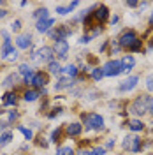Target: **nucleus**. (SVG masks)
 Returning a JSON list of instances; mask_svg holds the SVG:
<instances>
[{"mask_svg":"<svg viewBox=\"0 0 153 155\" xmlns=\"http://www.w3.org/2000/svg\"><path fill=\"white\" fill-rule=\"evenodd\" d=\"M55 57V51L53 48H49V46H42V48H39L37 51H34L32 53V60H35V62H51Z\"/></svg>","mask_w":153,"mask_h":155,"instance_id":"423d86ee","label":"nucleus"},{"mask_svg":"<svg viewBox=\"0 0 153 155\" xmlns=\"http://www.w3.org/2000/svg\"><path fill=\"white\" fill-rule=\"evenodd\" d=\"M35 143H37L39 146H42V148H48V141H46V137H42V136H39L37 137V141H35Z\"/></svg>","mask_w":153,"mask_h":155,"instance_id":"a19ab883","label":"nucleus"},{"mask_svg":"<svg viewBox=\"0 0 153 155\" xmlns=\"http://www.w3.org/2000/svg\"><path fill=\"white\" fill-rule=\"evenodd\" d=\"M53 25H55V18H46V19H41V21H37L35 28H37V32H41V34H48Z\"/></svg>","mask_w":153,"mask_h":155,"instance_id":"ddd939ff","label":"nucleus"},{"mask_svg":"<svg viewBox=\"0 0 153 155\" xmlns=\"http://www.w3.org/2000/svg\"><path fill=\"white\" fill-rule=\"evenodd\" d=\"M16 46L19 49H28L32 46V35L30 34H19L16 37Z\"/></svg>","mask_w":153,"mask_h":155,"instance_id":"4468645a","label":"nucleus"},{"mask_svg":"<svg viewBox=\"0 0 153 155\" xmlns=\"http://www.w3.org/2000/svg\"><path fill=\"white\" fill-rule=\"evenodd\" d=\"M70 34H72V30L69 28V25H60V27H57V28H53V30L48 32V35L53 39L55 42H57V41H65Z\"/></svg>","mask_w":153,"mask_h":155,"instance_id":"0eeeda50","label":"nucleus"},{"mask_svg":"<svg viewBox=\"0 0 153 155\" xmlns=\"http://www.w3.org/2000/svg\"><path fill=\"white\" fill-rule=\"evenodd\" d=\"M57 155H60V152H57Z\"/></svg>","mask_w":153,"mask_h":155,"instance_id":"3c124183","label":"nucleus"},{"mask_svg":"<svg viewBox=\"0 0 153 155\" xmlns=\"http://www.w3.org/2000/svg\"><path fill=\"white\" fill-rule=\"evenodd\" d=\"M120 62H122V69H123V72H130V71L135 67V58L132 57V55H125Z\"/></svg>","mask_w":153,"mask_h":155,"instance_id":"f3484780","label":"nucleus"},{"mask_svg":"<svg viewBox=\"0 0 153 155\" xmlns=\"http://www.w3.org/2000/svg\"><path fill=\"white\" fill-rule=\"evenodd\" d=\"M109 46H111V55H116L118 51H120V44H118V41L116 39H113V41H109Z\"/></svg>","mask_w":153,"mask_h":155,"instance_id":"72a5a7b5","label":"nucleus"},{"mask_svg":"<svg viewBox=\"0 0 153 155\" xmlns=\"http://www.w3.org/2000/svg\"><path fill=\"white\" fill-rule=\"evenodd\" d=\"M122 146L130 153H139L143 148V139L139 136H125L123 141H122Z\"/></svg>","mask_w":153,"mask_h":155,"instance_id":"7ed1b4c3","label":"nucleus"},{"mask_svg":"<svg viewBox=\"0 0 153 155\" xmlns=\"http://www.w3.org/2000/svg\"><path fill=\"white\" fill-rule=\"evenodd\" d=\"M90 76H92V79H93V81H97V83H99V81L104 78L102 67H99V65H97V67H93V69H92V74H90Z\"/></svg>","mask_w":153,"mask_h":155,"instance_id":"c85d7f7f","label":"nucleus"},{"mask_svg":"<svg viewBox=\"0 0 153 155\" xmlns=\"http://www.w3.org/2000/svg\"><path fill=\"white\" fill-rule=\"evenodd\" d=\"M63 132H65L69 137H77V136L83 132V124H79V122L67 124V125L63 127Z\"/></svg>","mask_w":153,"mask_h":155,"instance_id":"9b49d317","label":"nucleus"},{"mask_svg":"<svg viewBox=\"0 0 153 155\" xmlns=\"http://www.w3.org/2000/svg\"><path fill=\"white\" fill-rule=\"evenodd\" d=\"M148 101L150 95H137L130 104V113L135 116H144L148 113Z\"/></svg>","mask_w":153,"mask_h":155,"instance_id":"f03ea898","label":"nucleus"},{"mask_svg":"<svg viewBox=\"0 0 153 155\" xmlns=\"http://www.w3.org/2000/svg\"><path fill=\"white\" fill-rule=\"evenodd\" d=\"M53 51H55V55H58V58H67L69 55V42L67 41H57L55 42V46H53Z\"/></svg>","mask_w":153,"mask_h":155,"instance_id":"f8f14e48","label":"nucleus"},{"mask_svg":"<svg viewBox=\"0 0 153 155\" xmlns=\"http://www.w3.org/2000/svg\"><path fill=\"white\" fill-rule=\"evenodd\" d=\"M19 81V74L18 72H11L9 76L5 78L4 81H2V87H5V88H12L16 83Z\"/></svg>","mask_w":153,"mask_h":155,"instance_id":"412c9836","label":"nucleus"},{"mask_svg":"<svg viewBox=\"0 0 153 155\" xmlns=\"http://www.w3.org/2000/svg\"><path fill=\"white\" fill-rule=\"evenodd\" d=\"M148 25H150V27L153 28V11H151V14H150V19H148Z\"/></svg>","mask_w":153,"mask_h":155,"instance_id":"8fccbe9b","label":"nucleus"},{"mask_svg":"<svg viewBox=\"0 0 153 155\" xmlns=\"http://www.w3.org/2000/svg\"><path fill=\"white\" fill-rule=\"evenodd\" d=\"M107 46H109V41H104V42H102V46L99 48V53H104L106 49H107Z\"/></svg>","mask_w":153,"mask_h":155,"instance_id":"a18cd8bd","label":"nucleus"},{"mask_svg":"<svg viewBox=\"0 0 153 155\" xmlns=\"http://www.w3.org/2000/svg\"><path fill=\"white\" fill-rule=\"evenodd\" d=\"M123 125H129V129L132 132H143L144 130V122L141 118H132V120H127Z\"/></svg>","mask_w":153,"mask_h":155,"instance_id":"2eb2a0df","label":"nucleus"},{"mask_svg":"<svg viewBox=\"0 0 153 155\" xmlns=\"http://www.w3.org/2000/svg\"><path fill=\"white\" fill-rule=\"evenodd\" d=\"M127 7H130V9L139 7V2H135V0H129V2H127Z\"/></svg>","mask_w":153,"mask_h":155,"instance_id":"c03bdc74","label":"nucleus"},{"mask_svg":"<svg viewBox=\"0 0 153 155\" xmlns=\"http://www.w3.org/2000/svg\"><path fill=\"white\" fill-rule=\"evenodd\" d=\"M48 12H49V11L46 9V7H41V9H37L35 12H34V14H32V16H34V18L37 19V21H41V19L49 18V14H48Z\"/></svg>","mask_w":153,"mask_h":155,"instance_id":"cd10ccee","label":"nucleus"},{"mask_svg":"<svg viewBox=\"0 0 153 155\" xmlns=\"http://www.w3.org/2000/svg\"><path fill=\"white\" fill-rule=\"evenodd\" d=\"M81 120L88 130H104V116L99 113H81Z\"/></svg>","mask_w":153,"mask_h":155,"instance_id":"f257e3e1","label":"nucleus"},{"mask_svg":"<svg viewBox=\"0 0 153 155\" xmlns=\"http://www.w3.org/2000/svg\"><path fill=\"white\" fill-rule=\"evenodd\" d=\"M11 28H12V32H18V30L21 28V19H14V21L11 23Z\"/></svg>","mask_w":153,"mask_h":155,"instance_id":"ea45409f","label":"nucleus"},{"mask_svg":"<svg viewBox=\"0 0 153 155\" xmlns=\"http://www.w3.org/2000/svg\"><path fill=\"white\" fill-rule=\"evenodd\" d=\"M32 72H34V71H32V67H30L28 64H21V65H19L18 67V74L19 76H28V74H32Z\"/></svg>","mask_w":153,"mask_h":155,"instance_id":"c756f323","label":"nucleus"},{"mask_svg":"<svg viewBox=\"0 0 153 155\" xmlns=\"http://www.w3.org/2000/svg\"><path fill=\"white\" fill-rule=\"evenodd\" d=\"M90 41H92V37L86 34V35H81V37H79V44H88Z\"/></svg>","mask_w":153,"mask_h":155,"instance_id":"37998d69","label":"nucleus"},{"mask_svg":"<svg viewBox=\"0 0 153 155\" xmlns=\"http://www.w3.org/2000/svg\"><path fill=\"white\" fill-rule=\"evenodd\" d=\"M18 58H19V53H18V49H14V48H12V51H11L9 55H7V58H5V60H7V62H16Z\"/></svg>","mask_w":153,"mask_h":155,"instance_id":"f704fd0d","label":"nucleus"},{"mask_svg":"<svg viewBox=\"0 0 153 155\" xmlns=\"http://www.w3.org/2000/svg\"><path fill=\"white\" fill-rule=\"evenodd\" d=\"M12 48H14V46H12L11 39H5V41H4V44L0 46V58H2V60H5V58H7V55L12 51Z\"/></svg>","mask_w":153,"mask_h":155,"instance_id":"4be33fe9","label":"nucleus"},{"mask_svg":"<svg viewBox=\"0 0 153 155\" xmlns=\"http://www.w3.org/2000/svg\"><path fill=\"white\" fill-rule=\"evenodd\" d=\"M12 132L11 130H5V132H2L0 134V146H5V145H9L11 141H12Z\"/></svg>","mask_w":153,"mask_h":155,"instance_id":"bb28decb","label":"nucleus"},{"mask_svg":"<svg viewBox=\"0 0 153 155\" xmlns=\"http://www.w3.org/2000/svg\"><path fill=\"white\" fill-rule=\"evenodd\" d=\"M62 74H65L67 78H72V79H76L77 74H79V69H77L76 64H69L65 69H62Z\"/></svg>","mask_w":153,"mask_h":155,"instance_id":"5701e85b","label":"nucleus"},{"mask_svg":"<svg viewBox=\"0 0 153 155\" xmlns=\"http://www.w3.org/2000/svg\"><path fill=\"white\" fill-rule=\"evenodd\" d=\"M106 150L104 146H95V148H81L79 152H77V155H106Z\"/></svg>","mask_w":153,"mask_h":155,"instance_id":"a211bd4d","label":"nucleus"},{"mask_svg":"<svg viewBox=\"0 0 153 155\" xmlns=\"http://www.w3.org/2000/svg\"><path fill=\"white\" fill-rule=\"evenodd\" d=\"M148 113L153 115V97H150V101H148Z\"/></svg>","mask_w":153,"mask_h":155,"instance_id":"49530a36","label":"nucleus"},{"mask_svg":"<svg viewBox=\"0 0 153 155\" xmlns=\"http://www.w3.org/2000/svg\"><path fill=\"white\" fill-rule=\"evenodd\" d=\"M16 129H18L19 132H21V134L25 136V139H27V141L34 139V132H32V129H27V127H23V125H18Z\"/></svg>","mask_w":153,"mask_h":155,"instance_id":"7c9ffc66","label":"nucleus"},{"mask_svg":"<svg viewBox=\"0 0 153 155\" xmlns=\"http://www.w3.org/2000/svg\"><path fill=\"white\" fill-rule=\"evenodd\" d=\"M48 69H49L51 74H62V65H60L58 60H51L48 64Z\"/></svg>","mask_w":153,"mask_h":155,"instance_id":"a878e982","label":"nucleus"},{"mask_svg":"<svg viewBox=\"0 0 153 155\" xmlns=\"http://www.w3.org/2000/svg\"><path fill=\"white\" fill-rule=\"evenodd\" d=\"M7 14H9V11H5V9H0V19H2V18H5Z\"/></svg>","mask_w":153,"mask_h":155,"instance_id":"09e8293b","label":"nucleus"},{"mask_svg":"<svg viewBox=\"0 0 153 155\" xmlns=\"http://www.w3.org/2000/svg\"><path fill=\"white\" fill-rule=\"evenodd\" d=\"M72 85H76V81L72 79V78H67V76H62L58 79L57 83H55V90L60 92V90H65V88H70Z\"/></svg>","mask_w":153,"mask_h":155,"instance_id":"dca6fc26","label":"nucleus"},{"mask_svg":"<svg viewBox=\"0 0 153 155\" xmlns=\"http://www.w3.org/2000/svg\"><path fill=\"white\" fill-rule=\"evenodd\" d=\"M16 102H18L16 92H5L4 97H2V104L4 106H16Z\"/></svg>","mask_w":153,"mask_h":155,"instance_id":"aec40b11","label":"nucleus"},{"mask_svg":"<svg viewBox=\"0 0 153 155\" xmlns=\"http://www.w3.org/2000/svg\"><path fill=\"white\" fill-rule=\"evenodd\" d=\"M102 72H104V76H107V78L120 76V74L123 72L122 62H120V60H109V62H106L104 67H102Z\"/></svg>","mask_w":153,"mask_h":155,"instance_id":"39448f33","label":"nucleus"},{"mask_svg":"<svg viewBox=\"0 0 153 155\" xmlns=\"http://www.w3.org/2000/svg\"><path fill=\"white\" fill-rule=\"evenodd\" d=\"M115 145H116V141H115V137H109L107 139V143H106V150H111V148H115Z\"/></svg>","mask_w":153,"mask_h":155,"instance_id":"79ce46f5","label":"nucleus"},{"mask_svg":"<svg viewBox=\"0 0 153 155\" xmlns=\"http://www.w3.org/2000/svg\"><path fill=\"white\" fill-rule=\"evenodd\" d=\"M77 5H79V2H70L69 5H57V14H60V16H67V14H70L72 11L76 9Z\"/></svg>","mask_w":153,"mask_h":155,"instance_id":"6ab92c4d","label":"nucleus"},{"mask_svg":"<svg viewBox=\"0 0 153 155\" xmlns=\"http://www.w3.org/2000/svg\"><path fill=\"white\" fill-rule=\"evenodd\" d=\"M19 118V113L18 111H9V116H7V124H12Z\"/></svg>","mask_w":153,"mask_h":155,"instance_id":"4c0bfd02","label":"nucleus"},{"mask_svg":"<svg viewBox=\"0 0 153 155\" xmlns=\"http://www.w3.org/2000/svg\"><path fill=\"white\" fill-rule=\"evenodd\" d=\"M146 90L148 92H153V72L146 78Z\"/></svg>","mask_w":153,"mask_h":155,"instance_id":"58836bf2","label":"nucleus"},{"mask_svg":"<svg viewBox=\"0 0 153 155\" xmlns=\"http://www.w3.org/2000/svg\"><path fill=\"white\" fill-rule=\"evenodd\" d=\"M62 113H63V107H62V106H57V107H53V109L48 113V118H49V120H53V118L60 116Z\"/></svg>","mask_w":153,"mask_h":155,"instance_id":"2f4dec72","label":"nucleus"},{"mask_svg":"<svg viewBox=\"0 0 153 155\" xmlns=\"http://www.w3.org/2000/svg\"><path fill=\"white\" fill-rule=\"evenodd\" d=\"M58 152H60V155H76L74 148H70V146H63V148H60Z\"/></svg>","mask_w":153,"mask_h":155,"instance_id":"c9c22d12","label":"nucleus"},{"mask_svg":"<svg viewBox=\"0 0 153 155\" xmlns=\"http://www.w3.org/2000/svg\"><path fill=\"white\" fill-rule=\"evenodd\" d=\"M118 16H116V14H113V18H109V21H111V25H116V23H118Z\"/></svg>","mask_w":153,"mask_h":155,"instance_id":"de8ad7c7","label":"nucleus"},{"mask_svg":"<svg viewBox=\"0 0 153 155\" xmlns=\"http://www.w3.org/2000/svg\"><path fill=\"white\" fill-rule=\"evenodd\" d=\"M93 16H95V21L99 25L106 23L109 19V9H107V5L106 4H100V5L93 7Z\"/></svg>","mask_w":153,"mask_h":155,"instance_id":"9d476101","label":"nucleus"},{"mask_svg":"<svg viewBox=\"0 0 153 155\" xmlns=\"http://www.w3.org/2000/svg\"><path fill=\"white\" fill-rule=\"evenodd\" d=\"M139 79H141V78L137 76V74H132V76H129L127 79H123V81L118 85V92H120V94H127V92L134 90V88L137 87V83H139Z\"/></svg>","mask_w":153,"mask_h":155,"instance_id":"6e6552de","label":"nucleus"},{"mask_svg":"<svg viewBox=\"0 0 153 155\" xmlns=\"http://www.w3.org/2000/svg\"><path fill=\"white\" fill-rule=\"evenodd\" d=\"M99 95H100V94H99L97 90H90V92H86V94H85V97L88 99V101H95Z\"/></svg>","mask_w":153,"mask_h":155,"instance_id":"e433bc0d","label":"nucleus"},{"mask_svg":"<svg viewBox=\"0 0 153 155\" xmlns=\"http://www.w3.org/2000/svg\"><path fill=\"white\" fill-rule=\"evenodd\" d=\"M137 39H139L137 32L132 30V28H129V30H123V32H122V35H120V39H116V41H118V44H120V48H122V49H125V48L129 49L135 41H137Z\"/></svg>","mask_w":153,"mask_h":155,"instance_id":"20e7f679","label":"nucleus"},{"mask_svg":"<svg viewBox=\"0 0 153 155\" xmlns=\"http://www.w3.org/2000/svg\"><path fill=\"white\" fill-rule=\"evenodd\" d=\"M141 49H143V39H137L134 44L129 48V51H132V53H141Z\"/></svg>","mask_w":153,"mask_h":155,"instance_id":"473e14b6","label":"nucleus"},{"mask_svg":"<svg viewBox=\"0 0 153 155\" xmlns=\"http://www.w3.org/2000/svg\"><path fill=\"white\" fill-rule=\"evenodd\" d=\"M39 97H41V94H39V90H35V88H30V90H25L23 92V99L27 102H35Z\"/></svg>","mask_w":153,"mask_h":155,"instance_id":"b1692460","label":"nucleus"},{"mask_svg":"<svg viewBox=\"0 0 153 155\" xmlns=\"http://www.w3.org/2000/svg\"><path fill=\"white\" fill-rule=\"evenodd\" d=\"M49 83V76L46 72H42V71H37V72H34V78H32V87H35V90H41V88H46V85Z\"/></svg>","mask_w":153,"mask_h":155,"instance_id":"1a4fd4ad","label":"nucleus"},{"mask_svg":"<svg viewBox=\"0 0 153 155\" xmlns=\"http://www.w3.org/2000/svg\"><path fill=\"white\" fill-rule=\"evenodd\" d=\"M62 134H63V127H57V129L51 132V136H49V141H51V143H60V141H62Z\"/></svg>","mask_w":153,"mask_h":155,"instance_id":"393cba45","label":"nucleus"}]
</instances>
